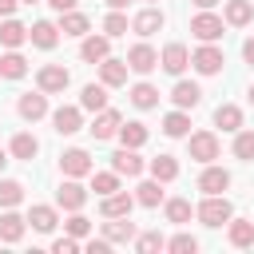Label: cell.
I'll return each instance as SVG.
<instances>
[{
    "label": "cell",
    "instance_id": "25",
    "mask_svg": "<svg viewBox=\"0 0 254 254\" xmlns=\"http://www.w3.org/2000/svg\"><path fill=\"white\" fill-rule=\"evenodd\" d=\"M79 107L83 111H103L107 107V83H87L83 95H79Z\"/></svg>",
    "mask_w": 254,
    "mask_h": 254
},
{
    "label": "cell",
    "instance_id": "10",
    "mask_svg": "<svg viewBox=\"0 0 254 254\" xmlns=\"http://www.w3.org/2000/svg\"><path fill=\"white\" fill-rule=\"evenodd\" d=\"M119 123H123V115L115 111V107H103V111H95V123L87 127L95 139H111V135H119Z\"/></svg>",
    "mask_w": 254,
    "mask_h": 254
},
{
    "label": "cell",
    "instance_id": "23",
    "mask_svg": "<svg viewBox=\"0 0 254 254\" xmlns=\"http://www.w3.org/2000/svg\"><path fill=\"white\" fill-rule=\"evenodd\" d=\"M56 28H60L64 36H87L91 20H87L83 12H75V8H71V12H60V24H56Z\"/></svg>",
    "mask_w": 254,
    "mask_h": 254
},
{
    "label": "cell",
    "instance_id": "47",
    "mask_svg": "<svg viewBox=\"0 0 254 254\" xmlns=\"http://www.w3.org/2000/svg\"><path fill=\"white\" fill-rule=\"evenodd\" d=\"M48 4H52V8H56V12H71V8H75V4H79V0H48Z\"/></svg>",
    "mask_w": 254,
    "mask_h": 254
},
{
    "label": "cell",
    "instance_id": "48",
    "mask_svg": "<svg viewBox=\"0 0 254 254\" xmlns=\"http://www.w3.org/2000/svg\"><path fill=\"white\" fill-rule=\"evenodd\" d=\"M16 4H20V0H0V16H12V12H16Z\"/></svg>",
    "mask_w": 254,
    "mask_h": 254
},
{
    "label": "cell",
    "instance_id": "44",
    "mask_svg": "<svg viewBox=\"0 0 254 254\" xmlns=\"http://www.w3.org/2000/svg\"><path fill=\"white\" fill-rule=\"evenodd\" d=\"M167 250H175V254H194V250H198V238H190V234H175V238L167 242Z\"/></svg>",
    "mask_w": 254,
    "mask_h": 254
},
{
    "label": "cell",
    "instance_id": "53",
    "mask_svg": "<svg viewBox=\"0 0 254 254\" xmlns=\"http://www.w3.org/2000/svg\"><path fill=\"white\" fill-rule=\"evenodd\" d=\"M250 103H254V83H250Z\"/></svg>",
    "mask_w": 254,
    "mask_h": 254
},
{
    "label": "cell",
    "instance_id": "3",
    "mask_svg": "<svg viewBox=\"0 0 254 254\" xmlns=\"http://www.w3.org/2000/svg\"><path fill=\"white\" fill-rule=\"evenodd\" d=\"M36 83H40L44 95H56V91H64V87L71 83V75H67L64 64H44V67L36 71Z\"/></svg>",
    "mask_w": 254,
    "mask_h": 254
},
{
    "label": "cell",
    "instance_id": "27",
    "mask_svg": "<svg viewBox=\"0 0 254 254\" xmlns=\"http://www.w3.org/2000/svg\"><path fill=\"white\" fill-rule=\"evenodd\" d=\"M28 222H32V230H40V234H52L56 230V206H32L28 210Z\"/></svg>",
    "mask_w": 254,
    "mask_h": 254
},
{
    "label": "cell",
    "instance_id": "12",
    "mask_svg": "<svg viewBox=\"0 0 254 254\" xmlns=\"http://www.w3.org/2000/svg\"><path fill=\"white\" fill-rule=\"evenodd\" d=\"M28 40H32L36 48H44V52H52V48L60 44V28H56L52 20H36V24L28 28Z\"/></svg>",
    "mask_w": 254,
    "mask_h": 254
},
{
    "label": "cell",
    "instance_id": "32",
    "mask_svg": "<svg viewBox=\"0 0 254 254\" xmlns=\"http://www.w3.org/2000/svg\"><path fill=\"white\" fill-rule=\"evenodd\" d=\"M151 175H155L159 183L179 179V159H175V155H159V159H151Z\"/></svg>",
    "mask_w": 254,
    "mask_h": 254
},
{
    "label": "cell",
    "instance_id": "9",
    "mask_svg": "<svg viewBox=\"0 0 254 254\" xmlns=\"http://www.w3.org/2000/svg\"><path fill=\"white\" fill-rule=\"evenodd\" d=\"M143 167H147V163L135 155V147H119V151L111 155V171H115V175H127V179H135V175H143Z\"/></svg>",
    "mask_w": 254,
    "mask_h": 254
},
{
    "label": "cell",
    "instance_id": "21",
    "mask_svg": "<svg viewBox=\"0 0 254 254\" xmlns=\"http://www.w3.org/2000/svg\"><path fill=\"white\" fill-rule=\"evenodd\" d=\"M24 222L28 218H20L12 206H4V214H0V242H20L24 238Z\"/></svg>",
    "mask_w": 254,
    "mask_h": 254
},
{
    "label": "cell",
    "instance_id": "6",
    "mask_svg": "<svg viewBox=\"0 0 254 254\" xmlns=\"http://www.w3.org/2000/svg\"><path fill=\"white\" fill-rule=\"evenodd\" d=\"M60 171H64L67 179L91 175V155H87L83 147H71V151H64V155H60Z\"/></svg>",
    "mask_w": 254,
    "mask_h": 254
},
{
    "label": "cell",
    "instance_id": "30",
    "mask_svg": "<svg viewBox=\"0 0 254 254\" xmlns=\"http://www.w3.org/2000/svg\"><path fill=\"white\" fill-rule=\"evenodd\" d=\"M214 123H218L222 131H238V127H242V107H234V103H218V107H214Z\"/></svg>",
    "mask_w": 254,
    "mask_h": 254
},
{
    "label": "cell",
    "instance_id": "14",
    "mask_svg": "<svg viewBox=\"0 0 254 254\" xmlns=\"http://www.w3.org/2000/svg\"><path fill=\"white\" fill-rule=\"evenodd\" d=\"M127 71H131L127 60H111V56L99 60V83H107V87H123L127 83Z\"/></svg>",
    "mask_w": 254,
    "mask_h": 254
},
{
    "label": "cell",
    "instance_id": "18",
    "mask_svg": "<svg viewBox=\"0 0 254 254\" xmlns=\"http://www.w3.org/2000/svg\"><path fill=\"white\" fill-rule=\"evenodd\" d=\"M16 111L24 115V119H44L48 115V95L44 91H28V95H20V103H16Z\"/></svg>",
    "mask_w": 254,
    "mask_h": 254
},
{
    "label": "cell",
    "instance_id": "49",
    "mask_svg": "<svg viewBox=\"0 0 254 254\" xmlns=\"http://www.w3.org/2000/svg\"><path fill=\"white\" fill-rule=\"evenodd\" d=\"M242 56H246V64H254V36L242 44Z\"/></svg>",
    "mask_w": 254,
    "mask_h": 254
},
{
    "label": "cell",
    "instance_id": "7",
    "mask_svg": "<svg viewBox=\"0 0 254 254\" xmlns=\"http://www.w3.org/2000/svg\"><path fill=\"white\" fill-rule=\"evenodd\" d=\"M127 67H131V71H139V75H147V71H155V67H159V52H155L151 44H135V48L127 52Z\"/></svg>",
    "mask_w": 254,
    "mask_h": 254
},
{
    "label": "cell",
    "instance_id": "1",
    "mask_svg": "<svg viewBox=\"0 0 254 254\" xmlns=\"http://www.w3.org/2000/svg\"><path fill=\"white\" fill-rule=\"evenodd\" d=\"M194 214H198V222H202V226H222V222H230V214H234V210H230V202H226L222 194H206V198L198 202V210H194Z\"/></svg>",
    "mask_w": 254,
    "mask_h": 254
},
{
    "label": "cell",
    "instance_id": "39",
    "mask_svg": "<svg viewBox=\"0 0 254 254\" xmlns=\"http://www.w3.org/2000/svg\"><path fill=\"white\" fill-rule=\"evenodd\" d=\"M16 202H24V183L0 179V206H16Z\"/></svg>",
    "mask_w": 254,
    "mask_h": 254
},
{
    "label": "cell",
    "instance_id": "8",
    "mask_svg": "<svg viewBox=\"0 0 254 254\" xmlns=\"http://www.w3.org/2000/svg\"><path fill=\"white\" fill-rule=\"evenodd\" d=\"M171 103H175L179 111H190V107H198V103H202V87H198V83H190V79H179V83L171 87Z\"/></svg>",
    "mask_w": 254,
    "mask_h": 254
},
{
    "label": "cell",
    "instance_id": "43",
    "mask_svg": "<svg viewBox=\"0 0 254 254\" xmlns=\"http://www.w3.org/2000/svg\"><path fill=\"white\" fill-rule=\"evenodd\" d=\"M64 226H67V234H71V238H87V234H91V218H83L79 210H75Z\"/></svg>",
    "mask_w": 254,
    "mask_h": 254
},
{
    "label": "cell",
    "instance_id": "22",
    "mask_svg": "<svg viewBox=\"0 0 254 254\" xmlns=\"http://www.w3.org/2000/svg\"><path fill=\"white\" fill-rule=\"evenodd\" d=\"M163 28V12L159 8H143L135 20H131V32H139V36H155Z\"/></svg>",
    "mask_w": 254,
    "mask_h": 254
},
{
    "label": "cell",
    "instance_id": "5",
    "mask_svg": "<svg viewBox=\"0 0 254 254\" xmlns=\"http://www.w3.org/2000/svg\"><path fill=\"white\" fill-rule=\"evenodd\" d=\"M190 64H194V71H198V75H218L226 60H222V52H218L214 44H202V48L190 56Z\"/></svg>",
    "mask_w": 254,
    "mask_h": 254
},
{
    "label": "cell",
    "instance_id": "40",
    "mask_svg": "<svg viewBox=\"0 0 254 254\" xmlns=\"http://www.w3.org/2000/svg\"><path fill=\"white\" fill-rule=\"evenodd\" d=\"M91 190L103 198V194H111V190H119V175L115 171H99V175H91Z\"/></svg>",
    "mask_w": 254,
    "mask_h": 254
},
{
    "label": "cell",
    "instance_id": "54",
    "mask_svg": "<svg viewBox=\"0 0 254 254\" xmlns=\"http://www.w3.org/2000/svg\"><path fill=\"white\" fill-rule=\"evenodd\" d=\"M24 4H36V0H24Z\"/></svg>",
    "mask_w": 254,
    "mask_h": 254
},
{
    "label": "cell",
    "instance_id": "50",
    "mask_svg": "<svg viewBox=\"0 0 254 254\" xmlns=\"http://www.w3.org/2000/svg\"><path fill=\"white\" fill-rule=\"evenodd\" d=\"M190 4H194V8H214L218 0H190Z\"/></svg>",
    "mask_w": 254,
    "mask_h": 254
},
{
    "label": "cell",
    "instance_id": "38",
    "mask_svg": "<svg viewBox=\"0 0 254 254\" xmlns=\"http://www.w3.org/2000/svg\"><path fill=\"white\" fill-rule=\"evenodd\" d=\"M135 250L139 254H155V250H167V238L159 230H147V234H135Z\"/></svg>",
    "mask_w": 254,
    "mask_h": 254
},
{
    "label": "cell",
    "instance_id": "29",
    "mask_svg": "<svg viewBox=\"0 0 254 254\" xmlns=\"http://www.w3.org/2000/svg\"><path fill=\"white\" fill-rule=\"evenodd\" d=\"M250 16H254L250 0H226V12H222V20H226V24L242 28V24H250Z\"/></svg>",
    "mask_w": 254,
    "mask_h": 254
},
{
    "label": "cell",
    "instance_id": "55",
    "mask_svg": "<svg viewBox=\"0 0 254 254\" xmlns=\"http://www.w3.org/2000/svg\"><path fill=\"white\" fill-rule=\"evenodd\" d=\"M151 4H155V0H151Z\"/></svg>",
    "mask_w": 254,
    "mask_h": 254
},
{
    "label": "cell",
    "instance_id": "31",
    "mask_svg": "<svg viewBox=\"0 0 254 254\" xmlns=\"http://www.w3.org/2000/svg\"><path fill=\"white\" fill-rule=\"evenodd\" d=\"M135 202H139V206H159V202H163V183H159V179L139 183V187H135Z\"/></svg>",
    "mask_w": 254,
    "mask_h": 254
},
{
    "label": "cell",
    "instance_id": "15",
    "mask_svg": "<svg viewBox=\"0 0 254 254\" xmlns=\"http://www.w3.org/2000/svg\"><path fill=\"white\" fill-rule=\"evenodd\" d=\"M56 202H60L64 210H83V202H87V190H83L75 179H67V183H60V190H56Z\"/></svg>",
    "mask_w": 254,
    "mask_h": 254
},
{
    "label": "cell",
    "instance_id": "13",
    "mask_svg": "<svg viewBox=\"0 0 254 254\" xmlns=\"http://www.w3.org/2000/svg\"><path fill=\"white\" fill-rule=\"evenodd\" d=\"M159 64H163V71L183 75V71H187V64H190V52H187L183 44H167V48H163V56H159Z\"/></svg>",
    "mask_w": 254,
    "mask_h": 254
},
{
    "label": "cell",
    "instance_id": "19",
    "mask_svg": "<svg viewBox=\"0 0 254 254\" xmlns=\"http://www.w3.org/2000/svg\"><path fill=\"white\" fill-rule=\"evenodd\" d=\"M52 123H56L60 135H75L83 127V115H79V107H56L52 111Z\"/></svg>",
    "mask_w": 254,
    "mask_h": 254
},
{
    "label": "cell",
    "instance_id": "20",
    "mask_svg": "<svg viewBox=\"0 0 254 254\" xmlns=\"http://www.w3.org/2000/svg\"><path fill=\"white\" fill-rule=\"evenodd\" d=\"M226 238H230V246H238V250L254 246V222H250V218H234V214H230V230H226Z\"/></svg>",
    "mask_w": 254,
    "mask_h": 254
},
{
    "label": "cell",
    "instance_id": "42",
    "mask_svg": "<svg viewBox=\"0 0 254 254\" xmlns=\"http://www.w3.org/2000/svg\"><path fill=\"white\" fill-rule=\"evenodd\" d=\"M103 32H107V40H111V36H127V16L115 8V12L103 20Z\"/></svg>",
    "mask_w": 254,
    "mask_h": 254
},
{
    "label": "cell",
    "instance_id": "51",
    "mask_svg": "<svg viewBox=\"0 0 254 254\" xmlns=\"http://www.w3.org/2000/svg\"><path fill=\"white\" fill-rule=\"evenodd\" d=\"M131 0H107V8H127Z\"/></svg>",
    "mask_w": 254,
    "mask_h": 254
},
{
    "label": "cell",
    "instance_id": "28",
    "mask_svg": "<svg viewBox=\"0 0 254 254\" xmlns=\"http://www.w3.org/2000/svg\"><path fill=\"white\" fill-rule=\"evenodd\" d=\"M28 40V28L20 24V20H12V16H4V24H0V44L4 48H20Z\"/></svg>",
    "mask_w": 254,
    "mask_h": 254
},
{
    "label": "cell",
    "instance_id": "33",
    "mask_svg": "<svg viewBox=\"0 0 254 254\" xmlns=\"http://www.w3.org/2000/svg\"><path fill=\"white\" fill-rule=\"evenodd\" d=\"M131 103H135L139 111L159 107V87H151V83H135V87H131Z\"/></svg>",
    "mask_w": 254,
    "mask_h": 254
},
{
    "label": "cell",
    "instance_id": "34",
    "mask_svg": "<svg viewBox=\"0 0 254 254\" xmlns=\"http://www.w3.org/2000/svg\"><path fill=\"white\" fill-rule=\"evenodd\" d=\"M119 139H123V147H143L147 143V123H119Z\"/></svg>",
    "mask_w": 254,
    "mask_h": 254
},
{
    "label": "cell",
    "instance_id": "36",
    "mask_svg": "<svg viewBox=\"0 0 254 254\" xmlns=\"http://www.w3.org/2000/svg\"><path fill=\"white\" fill-rule=\"evenodd\" d=\"M190 131V119H187V111H171L167 119H163V135H171V139H183Z\"/></svg>",
    "mask_w": 254,
    "mask_h": 254
},
{
    "label": "cell",
    "instance_id": "2",
    "mask_svg": "<svg viewBox=\"0 0 254 254\" xmlns=\"http://www.w3.org/2000/svg\"><path fill=\"white\" fill-rule=\"evenodd\" d=\"M222 24H226L222 16H214L210 8H202V12L190 20V32H194L202 44H214V40H222Z\"/></svg>",
    "mask_w": 254,
    "mask_h": 254
},
{
    "label": "cell",
    "instance_id": "16",
    "mask_svg": "<svg viewBox=\"0 0 254 254\" xmlns=\"http://www.w3.org/2000/svg\"><path fill=\"white\" fill-rule=\"evenodd\" d=\"M131 206H135V194H127V190H111V194H103V202H99L103 218H119V214H131Z\"/></svg>",
    "mask_w": 254,
    "mask_h": 254
},
{
    "label": "cell",
    "instance_id": "46",
    "mask_svg": "<svg viewBox=\"0 0 254 254\" xmlns=\"http://www.w3.org/2000/svg\"><path fill=\"white\" fill-rule=\"evenodd\" d=\"M107 250H111L107 238H91V242H87V254H107Z\"/></svg>",
    "mask_w": 254,
    "mask_h": 254
},
{
    "label": "cell",
    "instance_id": "4",
    "mask_svg": "<svg viewBox=\"0 0 254 254\" xmlns=\"http://www.w3.org/2000/svg\"><path fill=\"white\" fill-rule=\"evenodd\" d=\"M187 151H190L194 163H214L218 159V135L214 131H194L190 143H187Z\"/></svg>",
    "mask_w": 254,
    "mask_h": 254
},
{
    "label": "cell",
    "instance_id": "45",
    "mask_svg": "<svg viewBox=\"0 0 254 254\" xmlns=\"http://www.w3.org/2000/svg\"><path fill=\"white\" fill-rule=\"evenodd\" d=\"M52 250H56V254H75V250H79V238H71V234H67V238H56Z\"/></svg>",
    "mask_w": 254,
    "mask_h": 254
},
{
    "label": "cell",
    "instance_id": "24",
    "mask_svg": "<svg viewBox=\"0 0 254 254\" xmlns=\"http://www.w3.org/2000/svg\"><path fill=\"white\" fill-rule=\"evenodd\" d=\"M107 52H111L107 36H87V40L79 44V56H83L87 64H99V60H107Z\"/></svg>",
    "mask_w": 254,
    "mask_h": 254
},
{
    "label": "cell",
    "instance_id": "11",
    "mask_svg": "<svg viewBox=\"0 0 254 254\" xmlns=\"http://www.w3.org/2000/svg\"><path fill=\"white\" fill-rule=\"evenodd\" d=\"M226 187H230V171H226V167H210V163H206V171L198 175V190H202V194H222Z\"/></svg>",
    "mask_w": 254,
    "mask_h": 254
},
{
    "label": "cell",
    "instance_id": "41",
    "mask_svg": "<svg viewBox=\"0 0 254 254\" xmlns=\"http://www.w3.org/2000/svg\"><path fill=\"white\" fill-rule=\"evenodd\" d=\"M234 155H238L242 163L254 159V131H242V127H238V135H234Z\"/></svg>",
    "mask_w": 254,
    "mask_h": 254
},
{
    "label": "cell",
    "instance_id": "35",
    "mask_svg": "<svg viewBox=\"0 0 254 254\" xmlns=\"http://www.w3.org/2000/svg\"><path fill=\"white\" fill-rule=\"evenodd\" d=\"M28 71V60L20 56V52H8V56H0V75L4 79H20Z\"/></svg>",
    "mask_w": 254,
    "mask_h": 254
},
{
    "label": "cell",
    "instance_id": "37",
    "mask_svg": "<svg viewBox=\"0 0 254 254\" xmlns=\"http://www.w3.org/2000/svg\"><path fill=\"white\" fill-rule=\"evenodd\" d=\"M190 214H194L190 210V198H167V222H179L183 226V222H190Z\"/></svg>",
    "mask_w": 254,
    "mask_h": 254
},
{
    "label": "cell",
    "instance_id": "52",
    "mask_svg": "<svg viewBox=\"0 0 254 254\" xmlns=\"http://www.w3.org/2000/svg\"><path fill=\"white\" fill-rule=\"evenodd\" d=\"M4 163H8V155H4V151H0V171H4Z\"/></svg>",
    "mask_w": 254,
    "mask_h": 254
},
{
    "label": "cell",
    "instance_id": "17",
    "mask_svg": "<svg viewBox=\"0 0 254 254\" xmlns=\"http://www.w3.org/2000/svg\"><path fill=\"white\" fill-rule=\"evenodd\" d=\"M103 238H107V242H135V222H131V214L107 218V222H103Z\"/></svg>",
    "mask_w": 254,
    "mask_h": 254
},
{
    "label": "cell",
    "instance_id": "26",
    "mask_svg": "<svg viewBox=\"0 0 254 254\" xmlns=\"http://www.w3.org/2000/svg\"><path fill=\"white\" fill-rule=\"evenodd\" d=\"M12 159H24V163H32L36 159V151H40V143H36V135H28V131H20V135H12Z\"/></svg>",
    "mask_w": 254,
    "mask_h": 254
}]
</instances>
